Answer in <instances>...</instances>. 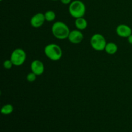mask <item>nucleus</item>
Masks as SVG:
<instances>
[{
  "mask_svg": "<svg viewBox=\"0 0 132 132\" xmlns=\"http://www.w3.org/2000/svg\"><path fill=\"white\" fill-rule=\"evenodd\" d=\"M70 30L66 23L62 21H56L52 26V33L58 39H65L68 38Z\"/></svg>",
  "mask_w": 132,
  "mask_h": 132,
  "instance_id": "obj_1",
  "label": "nucleus"
},
{
  "mask_svg": "<svg viewBox=\"0 0 132 132\" xmlns=\"http://www.w3.org/2000/svg\"><path fill=\"white\" fill-rule=\"evenodd\" d=\"M45 55L53 61H59L63 55V50L58 45L50 43L46 45L44 48Z\"/></svg>",
  "mask_w": 132,
  "mask_h": 132,
  "instance_id": "obj_2",
  "label": "nucleus"
},
{
  "mask_svg": "<svg viewBox=\"0 0 132 132\" xmlns=\"http://www.w3.org/2000/svg\"><path fill=\"white\" fill-rule=\"evenodd\" d=\"M68 11L71 16L76 19L82 18L86 12V6L81 0H74L69 5Z\"/></svg>",
  "mask_w": 132,
  "mask_h": 132,
  "instance_id": "obj_3",
  "label": "nucleus"
},
{
  "mask_svg": "<svg viewBox=\"0 0 132 132\" xmlns=\"http://www.w3.org/2000/svg\"><path fill=\"white\" fill-rule=\"evenodd\" d=\"M106 44L105 37L101 34H95L90 39V45L93 49L97 51L104 50Z\"/></svg>",
  "mask_w": 132,
  "mask_h": 132,
  "instance_id": "obj_4",
  "label": "nucleus"
},
{
  "mask_svg": "<svg viewBox=\"0 0 132 132\" xmlns=\"http://www.w3.org/2000/svg\"><path fill=\"white\" fill-rule=\"evenodd\" d=\"M27 59V54L22 48H16L12 52L10 55V60L14 64V66L19 67L23 64Z\"/></svg>",
  "mask_w": 132,
  "mask_h": 132,
  "instance_id": "obj_5",
  "label": "nucleus"
},
{
  "mask_svg": "<svg viewBox=\"0 0 132 132\" xmlns=\"http://www.w3.org/2000/svg\"><path fill=\"white\" fill-rule=\"evenodd\" d=\"M84 39V35L81 30H73L70 31L68 39L70 43L73 44H79Z\"/></svg>",
  "mask_w": 132,
  "mask_h": 132,
  "instance_id": "obj_6",
  "label": "nucleus"
},
{
  "mask_svg": "<svg viewBox=\"0 0 132 132\" xmlns=\"http://www.w3.org/2000/svg\"><path fill=\"white\" fill-rule=\"evenodd\" d=\"M45 21V14L43 13H37L31 18L30 24L34 28H39L44 24Z\"/></svg>",
  "mask_w": 132,
  "mask_h": 132,
  "instance_id": "obj_7",
  "label": "nucleus"
},
{
  "mask_svg": "<svg viewBox=\"0 0 132 132\" xmlns=\"http://www.w3.org/2000/svg\"><path fill=\"white\" fill-rule=\"evenodd\" d=\"M116 34L121 37H128L132 34V30L131 27L127 24H121L116 28Z\"/></svg>",
  "mask_w": 132,
  "mask_h": 132,
  "instance_id": "obj_8",
  "label": "nucleus"
},
{
  "mask_svg": "<svg viewBox=\"0 0 132 132\" xmlns=\"http://www.w3.org/2000/svg\"><path fill=\"white\" fill-rule=\"evenodd\" d=\"M31 70L32 72L36 74L37 76H40V75L43 74L45 71V67L44 64L41 61L39 60H34L32 62L30 65Z\"/></svg>",
  "mask_w": 132,
  "mask_h": 132,
  "instance_id": "obj_9",
  "label": "nucleus"
},
{
  "mask_svg": "<svg viewBox=\"0 0 132 132\" xmlns=\"http://www.w3.org/2000/svg\"><path fill=\"white\" fill-rule=\"evenodd\" d=\"M75 26L76 28L79 30H85L88 27V22L83 17L76 18L75 20Z\"/></svg>",
  "mask_w": 132,
  "mask_h": 132,
  "instance_id": "obj_10",
  "label": "nucleus"
},
{
  "mask_svg": "<svg viewBox=\"0 0 132 132\" xmlns=\"http://www.w3.org/2000/svg\"><path fill=\"white\" fill-rule=\"evenodd\" d=\"M117 50H118V46L115 43L113 42L107 43L105 49H104L106 52L108 54H110V55L115 54L117 52Z\"/></svg>",
  "mask_w": 132,
  "mask_h": 132,
  "instance_id": "obj_11",
  "label": "nucleus"
},
{
  "mask_svg": "<svg viewBox=\"0 0 132 132\" xmlns=\"http://www.w3.org/2000/svg\"><path fill=\"white\" fill-rule=\"evenodd\" d=\"M13 111H14V107L10 104H5V105L3 106L2 108H1V113L5 116L11 114Z\"/></svg>",
  "mask_w": 132,
  "mask_h": 132,
  "instance_id": "obj_12",
  "label": "nucleus"
},
{
  "mask_svg": "<svg viewBox=\"0 0 132 132\" xmlns=\"http://www.w3.org/2000/svg\"><path fill=\"white\" fill-rule=\"evenodd\" d=\"M44 14H45V19L48 22L53 21L55 20L56 18V14L53 10H48Z\"/></svg>",
  "mask_w": 132,
  "mask_h": 132,
  "instance_id": "obj_13",
  "label": "nucleus"
},
{
  "mask_svg": "<svg viewBox=\"0 0 132 132\" xmlns=\"http://www.w3.org/2000/svg\"><path fill=\"white\" fill-rule=\"evenodd\" d=\"M36 76H37V75L35 74L34 72H30L27 76V80L29 82H34L36 79Z\"/></svg>",
  "mask_w": 132,
  "mask_h": 132,
  "instance_id": "obj_14",
  "label": "nucleus"
},
{
  "mask_svg": "<svg viewBox=\"0 0 132 132\" xmlns=\"http://www.w3.org/2000/svg\"><path fill=\"white\" fill-rule=\"evenodd\" d=\"M14 64L10 59H6L3 62V67L6 69H10L12 68Z\"/></svg>",
  "mask_w": 132,
  "mask_h": 132,
  "instance_id": "obj_15",
  "label": "nucleus"
},
{
  "mask_svg": "<svg viewBox=\"0 0 132 132\" xmlns=\"http://www.w3.org/2000/svg\"><path fill=\"white\" fill-rule=\"evenodd\" d=\"M60 1L64 5H70L72 2V0H60Z\"/></svg>",
  "mask_w": 132,
  "mask_h": 132,
  "instance_id": "obj_16",
  "label": "nucleus"
},
{
  "mask_svg": "<svg viewBox=\"0 0 132 132\" xmlns=\"http://www.w3.org/2000/svg\"><path fill=\"white\" fill-rule=\"evenodd\" d=\"M128 41L129 43L132 45V34L128 37Z\"/></svg>",
  "mask_w": 132,
  "mask_h": 132,
  "instance_id": "obj_17",
  "label": "nucleus"
},
{
  "mask_svg": "<svg viewBox=\"0 0 132 132\" xmlns=\"http://www.w3.org/2000/svg\"><path fill=\"white\" fill-rule=\"evenodd\" d=\"M52 1H57V0H52Z\"/></svg>",
  "mask_w": 132,
  "mask_h": 132,
  "instance_id": "obj_18",
  "label": "nucleus"
},
{
  "mask_svg": "<svg viewBox=\"0 0 132 132\" xmlns=\"http://www.w3.org/2000/svg\"><path fill=\"white\" fill-rule=\"evenodd\" d=\"M0 1H3V0H0Z\"/></svg>",
  "mask_w": 132,
  "mask_h": 132,
  "instance_id": "obj_19",
  "label": "nucleus"
}]
</instances>
